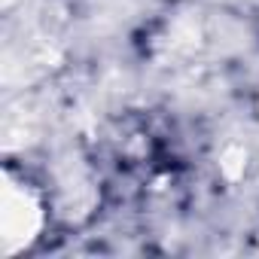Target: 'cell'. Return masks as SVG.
<instances>
[{
  "label": "cell",
  "instance_id": "cell-1",
  "mask_svg": "<svg viewBox=\"0 0 259 259\" xmlns=\"http://www.w3.org/2000/svg\"><path fill=\"white\" fill-rule=\"evenodd\" d=\"M43 229V204L28 189L7 177L4 201H0V235H4V253L25 250Z\"/></svg>",
  "mask_w": 259,
  "mask_h": 259
},
{
  "label": "cell",
  "instance_id": "cell-2",
  "mask_svg": "<svg viewBox=\"0 0 259 259\" xmlns=\"http://www.w3.org/2000/svg\"><path fill=\"white\" fill-rule=\"evenodd\" d=\"M247 168V150L241 144H229L223 153H220V174L226 180H238Z\"/></svg>",
  "mask_w": 259,
  "mask_h": 259
}]
</instances>
